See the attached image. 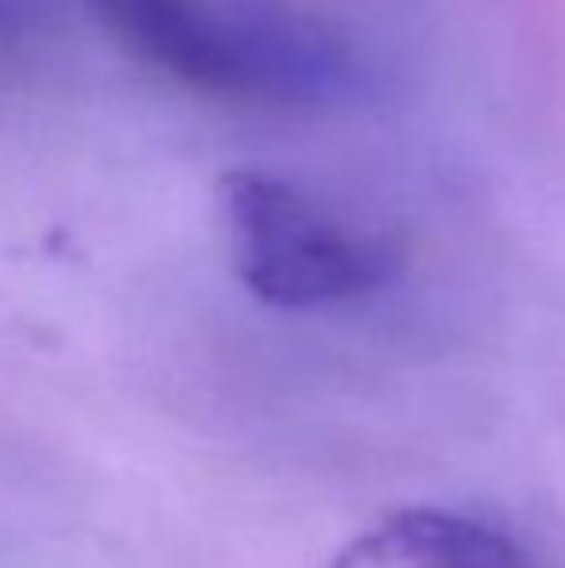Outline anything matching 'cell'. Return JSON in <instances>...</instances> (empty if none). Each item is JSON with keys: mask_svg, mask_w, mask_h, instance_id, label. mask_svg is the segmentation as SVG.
Segmentation results:
<instances>
[{"mask_svg": "<svg viewBox=\"0 0 565 568\" xmlns=\"http://www.w3.org/2000/svg\"><path fill=\"white\" fill-rule=\"evenodd\" d=\"M28 28H31L28 0H0V51L12 47V43H20Z\"/></svg>", "mask_w": 565, "mask_h": 568, "instance_id": "277c9868", "label": "cell"}, {"mask_svg": "<svg viewBox=\"0 0 565 568\" xmlns=\"http://www.w3.org/2000/svg\"><path fill=\"white\" fill-rule=\"evenodd\" d=\"M143 67L244 105L337 109L369 90L356 51L280 0H90Z\"/></svg>", "mask_w": 565, "mask_h": 568, "instance_id": "6da1fadb", "label": "cell"}, {"mask_svg": "<svg viewBox=\"0 0 565 568\" xmlns=\"http://www.w3.org/2000/svg\"><path fill=\"white\" fill-rule=\"evenodd\" d=\"M221 213L233 240V267L252 298L275 310H317L356 302L387 286L400 255L322 202L264 171H229Z\"/></svg>", "mask_w": 565, "mask_h": 568, "instance_id": "7a4b0ae2", "label": "cell"}, {"mask_svg": "<svg viewBox=\"0 0 565 568\" xmlns=\"http://www.w3.org/2000/svg\"><path fill=\"white\" fill-rule=\"evenodd\" d=\"M403 561L411 568H535L523 546L468 515L437 507H407L356 538L333 568Z\"/></svg>", "mask_w": 565, "mask_h": 568, "instance_id": "3957f363", "label": "cell"}]
</instances>
